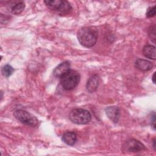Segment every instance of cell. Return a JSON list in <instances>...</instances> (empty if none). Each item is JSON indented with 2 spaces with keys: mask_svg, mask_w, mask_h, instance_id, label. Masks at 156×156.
Instances as JSON below:
<instances>
[{
  "mask_svg": "<svg viewBox=\"0 0 156 156\" xmlns=\"http://www.w3.org/2000/svg\"><path fill=\"white\" fill-rule=\"evenodd\" d=\"M151 125L153 127V129H155V113H152V115H151Z\"/></svg>",
  "mask_w": 156,
  "mask_h": 156,
  "instance_id": "obj_17",
  "label": "cell"
},
{
  "mask_svg": "<svg viewBox=\"0 0 156 156\" xmlns=\"http://www.w3.org/2000/svg\"><path fill=\"white\" fill-rule=\"evenodd\" d=\"M155 15V6L154 5L152 7L148 8L146 13V16L147 18H152Z\"/></svg>",
  "mask_w": 156,
  "mask_h": 156,
  "instance_id": "obj_16",
  "label": "cell"
},
{
  "mask_svg": "<svg viewBox=\"0 0 156 156\" xmlns=\"http://www.w3.org/2000/svg\"><path fill=\"white\" fill-rule=\"evenodd\" d=\"M80 79V74L75 70L70 69L60 79V82L63 88L68 91L72 90L79 84Z\"/></svg>",
  "mask_w": 156,
  "mask_h": 156,
  "instance_id": "obj_2",
  "label": "cell"
},
{
  "mask_svg": "<svg viewBox=\"0 0 156 156\" xmlns=\"http://www.w3.org/2000/svg\"><path fill=\"white\" fill-rule=\"evenodd\" d=\"M14 71V69L10 65H4L1 69V73L2 74V75L5 77H9L10 76H11L13 73Z\"/></svg>",
  "mask_w": 156,
  "mask_h": 156,
  "instance_id": "obj_15",
  "label": "cell"
},
{
  "mask_svg": "<svg viewBox=\"0 0 156 156\" xmlns=\"http://www.w3.org/2000/svg\"><path fill=\"white\" fill-rule=\"evenodd\" d=\"M25 8V4L22 1H12L9 5V9L12 13L19 15L23 12Z\"/></svg>",
  "mask_w": 156,
  "mask_h": 156,
  "instance_id": "obj_11",
  "label": "cell"
},
{
  "mask_svg": "<svg viewBox=\"0 0 156 156\" xmlns=\"http://www.w3.org/2000/svg\"><path fill=\"white\" fill-rule=\"evenodd\" d=\"M143 55L148 58L155 60L156 58V52L155 47L153 45L146 44L145 45L142 50Z\"/></svg>",
  "mask_w": 156,
  "mask_h": 156,
  "instance_id": "obj_13",
  "label": "cell"
},
{
  "mask_svg": "<svg viewBox=\"0 0 156 156\" xmlns=\"http://www.w3.org/2000/svg\"><path fill=\"white\" fill-rule=\"evenodd\" d=\"M144 145L139 140L130 138L124 141L122 145L121 150L124 152H138L145 150Z\"/></svg>",
  "mask_w": 156,
  "mask_h": 156,
  "instance_id": "obj_6",
  "label": "cell"
},
{
  "mask_svg": "<svg viewBox=\"0 0 156 156\" xmlns=\"http://www.w3.org/2000/svg\"><path fill=\"white\" fill-rule=\"evenodd\" d=\"M44 3L48 9L61 15L68 14L72 10L71 4L65 0H46Z\"/></svg>",
  "mask_w": 156,
  "mask_h": 156,
  "instance_id": "obj_4",
  "label": "cell"
},
{
  "mask_svg": "<svg viewBox=\"0 0 156 156\" xmlns=\"http://www.w3.org/2000/svg\"><path fill=\"white\" fill-rule=\"evenodd\" d=\"M107 117L114 123H117L120 117V109L116 106H109L105 109Z\"/></svg>",
  "mask_w": 156,
  "mask_h": 156,
  "instance_id": "obj_7",
  "label": "cell"
},
{
  "mask_svg": "<svg viewBox=\"0 0 156 156\" xmlns=\"http://www.w3.org/2000/svg\"><path fill=\"white\" fill-rule=\"evenodd\" d=\"M62 140L66 144L69 146H73L77 141V135L74 132H66L62 135Z\"/></svg>",
  "mask_w": 156,
  "mask_h": 156,
  "instance_id": "obj_12",
  "label": "cell"
},
{
  "mask_svg": "<svg viewBox=\"0 0 156 156\" xmlns=\"http://www.w3.org/2000/svg\"><path fill=\"white\" fill-rule=\"evenodd\" d=\"M69 118L74 124H87L91 121V115L87 110L77 108L70 112Z\"/></svg>",
  "mask_w": 156,
  "mask_h": 156,
  "instance_id": "obj_3",
  "label": "cell"
},
{
  "mask_svg": "<svg viewBox=\"0 0 156 156\" xmlns=\"http://www.w3.org/2000/svg\"><path fill=\"white\" fill-rule=\"evenodd\" d=\"M70 63L68 61H65L60 63L53 71V75L55 77H62L70 70Z\"/></svg>",
  "mask_w": 156,
  "mask_h": 156,
  "instance_id": "obj_8",
  "label": "cell"
},
{
  "mask_svg": "<svg viewBox=\"0 0 156 156\" xmlns=\"http://www.w3.org/2000/svg\"><path fill=\"white\" fill-rule=\"evenodd\" d=\"M99 82L100 79L97 74H94L91 76L87 80L86 84V88L87 91L90 93L95 92L99 87Z\"/></svg>",
  "mask_w": 156,
  "mask_h": 156,
  "instance_id": "obj_9",
  "label": "cell"
},
{
  "mask_svg": "<svg viewBox=\"0 0 156 156\" xmlns=\"http://www.w3.org/2000/svg\"><path fill=\"white\" fill-rule=\"evenodd\" d=\"M155 25L154 24H152L149 26L147 30V34L148 36L150 38V40L154 43H155L156 41V34H155Z\"/></svg>",
  "mask_w": 156,
  "mask_h": 156,
  "instance_id": "obj_14",
  "label": "cell"
},
{
  "mask_svg": "<svg viewBox=\"0 0 156 156\" xmlns=\"http://www.w3.org/2000/svg\"><path fill=\"white\" fill-rule=\"evenodd\" d=\"M13 116L20 122L28 126L34 127L38 124V121L37 118L24 110H16L13 112Z\"/></svg>",
  "mask_w": 156,
  "mask_h": 156,
  "instance_id": "obj_5",
  "label": "cell"
},
{
  "mask_svg": "<svg viewBox=\"0 0 156 156\" xmlns=\"http://www.w3.org/2000/svg\"><path fill=\"white\" fill-rule=\"evenodd\" d=\"M152 144H153V147L154 149V150H156V145H155V138H154L153 141H152Z\"/></svg>",
  "mask_w": 156,
  "mask_h": 156,
  "instance_id": "obj_18",
  "label": "cell"
},
{
  "mask_svg": "<svg viewBox=\"0 0 156 156\" xmlns=\"http://www.w3.org/2000/svg\"><path fill=\"white\" fill-rule=\"evenodd\" d=\"M155 72L154 73V74L152 76V80L153 82L154 83H155Z\"/></svg>",
  "mask_w": 156,
  "mask_h": 156,
  "instance_id": "obj_19",
  "label": "cell"
},
{
  "mask_svg": "<svg viewBox=\"0 0 156 156\" xmlns=\"http://www.w3.org/2000/svg\"><path fill=\"white\" fill-rule=\"evenodd\" d=\"M135 66L137 69L141 71H147L152 68L153 64L149 60L138 58L135 62Z\"/></svg>",
  "mask_w": 156,
  "mask_h": 156,
  "instance_id": "obj_10",
  "label": "cell"
},
{
  "mask_svg": "<svg viewBox=\"0 0 156 156\" xmlns=\"http://www.w3.org/2000/svg\"><path fill=\"white\" fill-rule=\"evenodd\" d=\"M77 40L85 48H91L95 45L98 38V31L94 27H83L77 32Z\"/></svg>",
  "mask_w": 156,
  "mask_h": 156,
  "instance_id": "obj_1",
  "label": "cell"
}]
</instances>
